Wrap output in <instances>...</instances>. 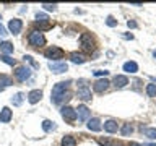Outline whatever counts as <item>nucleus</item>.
I'll use <instances>...</instances> for the list:
<instances>
[{"label": "nucleus", "mask_w": 156, "mask_h": 146, "mask_svg": "<svg viewBox=\"0 0 156 146\" xmlns=\"http://www.w3.org/2000/svg\"><path fill=\"white\" fill-rule=\"evenodd\" d=\"M68 85H70V81H60V83H57V85L52 88L51 101L54 102V104L58 106V104H62L63 101H68V99H70V94L67 92Z\"/></svg>", "instance_id": "nucleus-1"}, {"label": "nucleus", "mask_w": 156, "mask_h": 146, "mask_svg": "<svg viewBox=\"0 0 156 146\" xmlns=\"http://www.w3.org/2000/svg\"><path fill=\"white\" fill-rule=\"evenodd\" d=\"M28 42L31 47H42L46 44V37L41 31H31L28 36Z\"/></svg>", "instance_id": "nucleus-2"}, {"label": "nucleus", "mask_w": 156, "mask_h": 146, "mask_svg": "<svg viewBox=\"0 0 156 146\" xmlns=\"http://www.w3.org/2000/svg\"><path fill=\"white\" fill-rule=\"evenodd\" d=\"M44 55H46V58H49V60L58 62L63 57V50H62L60 47H57V46H51L49 49L44 50Z\"/></svg>", "instance_id": "nucleus-3"}, {"label": "nucleus", "mask_w": 156, "mask_h": 146, "mask_svg": "<svg viewBox=\"0 0 156 146\" xmlns=\"http://www.w3.org/2000/svg\"><path fill=\"white\" fill-rule=\"evenodd\" d=\"M31 76V68L29 67H16V70H15V78H16L18 81H26L28 78Z\"/></svg>", "instance_id": "nucleus-4"}, {"label": "nucleus", "mask_w": 156, "mask_h": 146, "mask_svg": "<svg viewBox=\"0 0 156 146\" xmlns=\"http://www.w3.org/2000/svg\"><path fill=\"white\" fill-rule=\"evenodd\" d=\"M60 115L63 117V120H67V122H75L76 120V110L72 109L70 106L62 107V109H60Z\"/></svg>", "instance_id": "nucleus-5"}, {"label": "nucleus", "mask_w": 156, "mask_h": 146, "mask_svg": "<svg viewBox=\"0 0 156 146\" xmlns=\"http://www.w3.org/2000/svg\"><path fill=\"white\" fill-rule=\"evenodd\" d=\"M49 70L55 75H60V73H65L68 70V65L65 62H51L49 63Z\"/></svg>", "instance_id": "nucleus-6"}, {"label": "nucleus", "mask_w": 156, "mask_h": 146, "mask_svg": "<svg viewBox=\"0 0 156 146\" xmlns=\"http://www.w3.org/2000/svg\"><path fill=\"white\" fill-rule=\"evenodd\" d=\"M21 28H23V21L20 18H13L8 21V29L12 34H20L21 33Z\"/></svg>", "instance_id": "nucleus-7"}, {"label": "nucleus", "mask_w": 156, "mask_h": 146, "mask_svg": "<svg viewBox=\"0 0 156 146\" xmlns=\"http://www.w3.org/2000/svg\"><path fill=\"white\" fill-rule=\"evenodd\" d=\"M76 117H78V120L80 122H86V120H90V115H91V112H90V109H88L86 106H78L76 107Z\"/></svg>", "instance_id": "nucleus-8"}, {"label": "nucleus", "mask_w": 156, "mask_h": 146, "mask_svg": "<svg viewBox=\"0 0 156 146\" xmlns=\"http://www.w3.org/2000/svg\"><path fill=\"white\" fill-rule=\"evenodd\" d=\"M78 97H80L81 101H85V102L91 101V99H93V96H91V89H90V88H88L86 85H81L80 88H78Z\"/></svg>", "instance_id": "nucleus-9"}, {"label": "nucleus", "mask_w": 156, "mask_h": 146, "mask_svg": "<svg viewBox=\"0 0 156 146\" xmlns=\"http://www.w3.org/2000/svg\"><path fill=\"white\" fill-rule=\"evenodd\" d=\"M80 42H81L83 49H86V50H91L93 49V37L90 33H83L80 36Z\"/></svg>", "instance_id": "nucleus-10"}, {"label": "nucleus", "mask_w": 156, "mask_h": 146, "mask_svg": "<svg viewBox=\"0 0 156 146\" xmlns=\"http://www.w3.org/2000/svg\"><path fill=\"white\" fill-rule=\"evenodd\" d=\"M111 83L106 80V78H102V80H96L94 85H93V89H94L96 92H104L107 88H109Z\"/></svg>", "instance_id": "nucleus-11"}, {"label": "nucleus", "mask_w": 156, "mask_h": 146, "mask_svg": "<svg viewBox=\"0 0 156 146\" xmlns=\"http://www.w3.org/2000/svg\"><path fill=\"white\" fill-rule=\"evenodd\" d=\"M41 97H42L41 89H33V91H29V94H28V102L29 104H36V102L41 101Z\"/></svg>", "instance_id": "nucleus-12"}, {"label": "nucleus", "mask_w": 156, "mask_h": 146, "mask_svg": "<svg viewBox=\"0 0 156 146\" xmlns=\"http://www.w3.org/2000/svg\"><path fill=\"white\" fill-rule=\"evenodd\" d=\"M13 117V112L10 110V107H3L2 110H0V122L2 123H8L10 120H12Z\"/></svg>", "instance_id": "nucleus-13"}, {"label": "nucleus", "mask_w": 156, "mask_h": 146, "mask_svg": "<svg viewBox=\"0 0 156 146\" xmlns=\"http://www.w3.org/2000/svg\"><path fill=\"white\" fill-rule=\"evenodd\" d=\"M104 130L107 131V133H115L117 131V128H119V125H117V122L115 120H112V119H109V120H106L104 122Z\"/></svg>", "instance_id": "nucleus-14"}, {"label": "nucleus", "mask_w": 156, "mask_h": 146, "mask_svg": "<svg viewBox=\"0 0 156 146\" xmlns=\"http://www.w3.org/2000/svg\"><path fill=\"white\" fill-rule=\"evenodd\" d=\"M129 85V78L125 75H115L114 76V86L115 88H124Z\"/></svg>", "instance_id": "nucleus-15"}, {"label": "nucleus", "mask_w": 156, "mask_h": 146, "mask_svg": "<svg viewBox=\"0 0 156 146\" xmlns=\"http://www.w3.org/2000/svg\"><path fill=\"white\" fill-rule=\"evenodd\" d=\"M88 128H90L91 131H99L101 128H102V125H101V120L99 119H96V117H94V119H90V120H88Z\"/></svg>", "instance_id": "nucleus-16"}, {"label": "nucleus", "mask_w": 156, "mask_h": 146, "mask_svg": "<svg viewBox=\"0 0 156 146\" xmlns=\"http://www.w3.org/2000/svg\"><path fill=\"white\" fill-rule=\"evenodd\" d=\"M0 50L3 52V55H10V54H13V44L10 41L0 42Z\"/></svg>", "instance_id": "nucleus-17"}, {"label": "nucleus", "mask_w": 156, "mask_h": 146, "mask_svg": "<svg viewBox=\"0 0 156 146\" xmlns=\"http://www.w3.org/2000/svg\"><path fill=\"white\" fill-rule=\"evenodd\" d=\"M13 85V81H12V78H10L8 75H0V91H3V88H8V86H12Z\"/></svg>", "instance_id": "nucleus-18"}, {"label": "nucleus", "mask_w": 156, "mask_h": 146, "mask_svg": "<svg viewBox=\"0 0 156 146\" xmlns=\"http://www.w3.org/2000/svg\"><path fill=\"white\" fill-rule=\"evenodd\" d=\"M122 68H124V71H127V73H136V71H138V65H136V62H132V60L125 62Z\"/></svg>", "instance_id": "nucleus-19"}, {"label": "nucleus", "mask_w": 156, "mask_h": 146, "mask_svg": "<svg viewBox=\"0 0 156 146\" xmlns=\"http://www.w3.org/2000/svg\"><path fill=\"white\" fill-rule=\"evenodd\" d=\"M42 130L46 131V133H51V131H54L57 128V125H55V122H52V120H42Z\"/></svg>", "instance_id": "nucleus-20"}, {"label": "nucleus", "mask_w": 156, "mask_h": 146, "mask_svg": "<svg viewBox=\"0 0 156 146\" xmlns=\"http://www.w3.org/2000/svg\"><path fill=\"white\" fill-rule=\"evenodd\" d=\"M140 128H141V131L145 133V136H148L150 140H156V128H154V127H150V128H146V127L141 125Z\"/></svg>", "instance_id": "nucleus-21"}, {"label": "nucleus", "mask_w": 156, "mask_h": 146, "mask_svg": "<svg viewBox=\"0 0 156 146\" xmlns=\"http://www.w3.org/2000/svg\"><path fill=\"white\" fill-rule=\"evenodd\" d=\"M60 144H62V146H76V140L73 138L72 135H65V136L62 138Z\"/></svg>", "instance_id": "nucleus-22"}, {"label": "nucleus", "mask_w": 156, "mask_h": 146, "mask_svg": "<svg viewBox=\"0 0 156 146\" xmlns=\"http://www.w3.org/2000/svg\"><path fill=\"white\" fill-rule=\"evenodd\" d=\"M23 99H24V94L23 92H16L13 97H12V104L15 106V107H20L23 104Z\"/></svg>", "instance_id": "nucleus-23"}, {"label": "nucleus", "mask_w": 156, "mask_h": 146, "mask_svg": "<svg viewBox=\"0 0 156 146\" xmlns=\"http://www.w3.org/2000/svg\"><path fill=\"white\" fill-rule=\"evenodd\" d=\"M70 60L73 63H85L86 62V58L81 55V54H78V52H72L70 54Z\"/></svg>", "instance_id": "nucleus-24"}, {"label": "nucleus", "mask_w": 156, "mask_h": 146, "mask_svg": "<svg viewBox=\"0 0 156 146\" xmlns=\"http://www.w3.org/2000/svg\"><path fill=\"white\" fill-rule=\"evenodd\" d=\"M146 94L150 97H156V85H153V83L146 85Z\"/></svg>", "instance_id": "nucleus-25"}, {"label": "nucleus", "mask_w": 156, "mask_h": 146, "mask_svg": "<svg viewBox=\"0 0 156 146\" xmlns=\"http://www.w3.org/2000/svg\"><path fill=\"white\" fill-rule=\"evenodd\" d=\"M122 135H124V136H129L130 133H132V131H133V127H132L130 123H124V125H122Z\"/></svg>", "instance_id": "nucleus-26"}, {"label": "nucleus", "mask_w": 156, "mask_h": 146, "mask_svg": "<svg viewBox=\"0 0 156 146\" xmlns=\"http://www.w3.org/2000/svg\"><path fill=\"white\" fill-rule=\"evenodd\" d=\"M36 21L37 23H47L49 21V16H47V15L46 13H36Z\"/></svg>", "instance_id": "nucleus-27"}, {"label": "nucleus", "mask_w": 156, "mask_h": 146, "mask_svg": "<svg viewBox=\"0 0 156 146\" xmlns=\"http://www.w3.org/2000/svg\"><path fill=\"white\" fill-rule=\"evenodd\" d=\"M23 60H24V62H28L29 65H33L34 68H39V63H36V62H34L31 55H24V57H23Z\"/></svg>", "instance_id": "nucleus-28"}, {"label": "nucleus", "mask_w": 156, "mask_h": 146, "mask_svg": "<svg viewBox=\"0 0 156 146\" xmlns=\"http://www.w3.org/2000/svg\"><path fill=\"white\" fill-rule=\"evenodd\" d=\"M106 24H107V26H111V28H114V26H117V19L114 16H107Z\"/></svg>", "instance_id": "nucleus-29"}, {"label": "nucleus", "mask_w": 156, "mask_h": 146, "mask_svg": "<svg viewBox=\"0 0 156 146\" xmlns=\"http://www.w3.org/2000/svg\"><path fill=\"white\" fill-rule=\"evenodd\" d=\"M0 58H2V60L7 63V65H15V58H12L10 55H2Z\"/></svg>", "instance_id": "nucleus-30"}, {"label": "nucleus", "mask_w": 156, "mask_h": 146, "mask_svg": "<svg viewBox=\"0 0 156 146\" xmlns=\"http://www.w3.org/2000/svg\"><path fill=\"white\" fill-rule=\"evenodd\" d=\"M42 7L47 10V12H55V8H57V5L54 3V5H51V3H42Z\"/></svg>", "instance_id": "nucleus-31"}, {"label": "nucleus", "mask_w": 156, "mask_h": 146, "mask_svg": "<svg viewBox=\"0 0 156 146\" xmlns=\"http://www.w3.org/2000/svg\"><path fill=\"white\" fill-rule=\"evenodd\" d=\"M93 75H94V76H107V75H109V71H107V70H96V71H93Z\"/></svg>", "instance_id": "nucleus-32"}, {"label": "nucleus", "mask_w": 156, "mask_h": 146, "mask_svg": "<svg viewBox=\"0 0 156 146\" xmlns=\"http://www.w3.org/2000/svg\"><path fill=\"white\" fill-rule=\"evenodd\" d=\"M99 144H104V146H114V143L109 140H99Z\"/></svg>", "instance_id": "nucleus-33"}, {"label": "nucleus", "mask_w": 156, "mask_h": 146, "mask_svg": "<svg viewBox=\"0 0 156 146\" xmlns=\"http://www.w3.org/2000/svg\"><path fill=\"white\" fill-rule=\"evenodd\" d=\"M7 34H8V33H7V29H5V28L2 26V24H0V36H2V37H5Z\"/></svg>", "instance_id": "nucleus-34"}, {"label": "nucleus", "mask_w": 156, "mask_h": 146, "mask_svg": "<svg viewBox=\"0 0 156 146\" xmlns=\"http://www.w3.org/2000/svg\"><path fill=\"white\" fill-rule=\"evenodd\" d=\"M127 26L133 29V28H136V23H135V21H132V19H129V21H127Z\"/></svg>", "instance_id": "nucleus-35"}, {"label": "nucleus", "mask_w": 156, "mask_h": 146, "mask_svg": "<svg viewBox=\"0 0 156 146\" xmlns=\"http://www.w3.org/2000/svg\"><path fill=\"white\" fill-rule=\"evenodd\" d=\"M125 39H133V34H124Z\"/></svg>", "instance_id": "nucleus-36"}, {"label": "nucleus", "mask_w": 156, "mask_h": 146, "mask_svg": "<svg viewBox=\"0 0 156 146\" xmlns=\"http://www.w3.org/2000/svg\"><path fill=\"white\" fill-rule=\"evenodd\" d=\"M151 80H153V81L156 83V76H151Z\"/></svg>", "instance_id": "nucleus-37"}, {"label": "nucleus", "mask_w": 156, "mask_h": 146, "mask_svg": "<svg viewBox=\"0 0 156 146\" xmlns=\"http://www.w3.org/2000/svg\"><path fill=\"white\" fill-rule=\"evenodd\" d=\"M130 146H140V144H136V143H132Z\"/></svg>", "instance_id": "nucleus-38"}, {"label": "nucleus", "mask_w": 156, "mask_h": 146, "mask_svg": "<svg viewBox=\"0 0 156 146\" xmlns=\"http://www.w3.org/2000/svg\"><path fill=\"white\" fill-rule=\"evenodd\" d=\"M153 57L156 58V50H153Z\"/></svg>", "instance_id": "nucleus-39"}, {"label": "nucleus", "mask_w": 156, "mask_h": 146, "mask_svg": "<svg viewBox=\"0 0 156 146\" xmlns=\"http://www.w3.org/2000/svg\"><path fill=\"white\" fill-rule=\"evenodd\" d=\"M0 18H2V16H0Z\"/></svg>", "instance_id": "nucleus-40"}]
</instances>
